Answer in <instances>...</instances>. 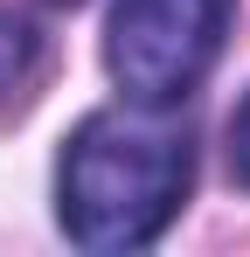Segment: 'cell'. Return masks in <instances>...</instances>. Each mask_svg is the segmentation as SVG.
<instances>
[{
	"label": "cell",
	"mask_w": 250,
	"mask_h": 257,
	"mask_svg": "<svg viewBox=\"0 0 250 257\" xmlns=\"http://www.w3.org/2000/svg\"><path fill=\"white\" fill-rule=\"evenodd\" d=\"M195 146L188 125H167L160 104L139 111H90L63 139L56 167V222L90 257L146 250L188 202Z\"/></svg>",
	"instance_id": "obj_1"
},
{
	"label": "cell",
	"mask_w": 250,
	"mask_h": 257,
	"mask_svg": "<svg viewBox=\"0 0 250 257\" xmlns=\"http://www.w3.org/2000/svg\"><path fill=\"white\" fill-rule=\"evenodd\" d=\"M229 0H118L104 28V70L132 104H181L222 56Z\"/></svg>",
	"instance_id": "obj_2"
},
{
	"label": "cell",
	"mask_w": 250,
	"mask_h": 257,
	"mask_svg": "<svg viewBox=\"0 0 250 257\" xmlns=\"http://www.w3.org/2000/svg\"><path fill=\"white\" fill-rule=\"evenodd\" d=\"M35 49H42V35L21 21V14H0V97L28 77V63H35Z\"/></svg>",
	"instance_id": "obj_3"
},
{
	"label": "cell",
	"mask_w": 250,
	"mask_h": 257,
	"mask_svg": "<svg viewBox=\"0 0 250 257\" xmlns=\"http://www.w3.org/2000/svg\"><path fill=\"white\" fill-rule=\"evenodd\" d=\"M229 174L250 188V90H243V104L229 111Z\"/></svg>",
	"instance_id": "obj_4"
}]
</instances>
